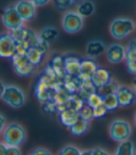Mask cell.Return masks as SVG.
Here are the masks:
<instances>
[{
  "mask_svg": "<svg viewBox=\"0 0 136 155\" xmlns=\"http://www.w3.org/2000/svg\"><path fill=\"white\" fill-rule=\"evenodd\" d=\"M11 36L17 42V53L27 54L38 43L39 36L36 32L24 25L9 32Z\"/></svg>",
  "mask_w": 136,
  "mask_h": 155,
  "instance_id": "cell-1",
  "label": "cell"
},
{
  "mask_svg": "<svg viewBox=\"0 0 136 155\" xmlns=\"http://www.w3.org/2000/svg\"><path fill=\"white\" fill-rule=\"evenodd\" d=\"M1 100L13 109L22 108L26 101V97L23 90L14 84H5L1 83Z\"/></svg>",
  "mask_w": 136,
  "mask_h": 155,
  "instance_id": "cell-2",
  "label": "cell"
},
{
  "mask_svg": "<svg viewBox=\"0 0 136 155\" xmlns=\"http://www.w3.org/2000/svg\"><path fill=\"white\" fill-rule=\"evenodd\" d=\"M2 133V141L9 146L20 147L26 141L27 132L23 126L18 123L7 124Z\"/></svg>",
  "mask_w": 136,
  "mask_h": 155,
  "instance_id": "cell-3",
  "label": "cell"
},
{
  "mask_svg": "<svg viewBox=\"0 0 136 155\" xmlns=\"http://www.w3.org/2000/svg\"><path fill=\"white\" fill-rule=\"evenodd\" d=\"M135 29V23L129 18H117L109 25V33L115 39L121 40L129 36Z\"/></svg>",
  "mask_w": 136,
  "mask_h": 155,
  "instance_id": "cell-4",
  "label": "cell"
},
{
  "mask_svg": "<svg viewBox=\"0 0 136 155\" xmlns=\"http://www.w3.org/2000/svg\"><path fill=\"white\" fill-rule=\"evenodd\" d=\"M10 60L13 71L21 77H27L34 74L37 68L31 62L27 54L16 53Z\"/></svg>",
  "mask_w": 136,
  "mask_h": 155,
  "instance_id": "cell-5",
  "label": "cell"
},
{
  "mask_svg": "<svg viewBox=\"0 0 136 155\" xmlns=\"http://www.w3.org/2000/svg\"><path fill=\"white\" fill-rule=\"evenodd\" d=\"M132 129L129 122L122 120V119H116L114 120L108 128L110 137L117 142H121L123 140L129 139L131 135Z\"/></svg>",
  "mask_w": 136,
  "mask_h": 155,
  "instance_id": "cell-6",
  "label": "cell"
},
{
  "mask_svg": "<svg viewBox=\"0 0 136 155\" xmlns=\"http://www.w3.org/2000/svg\"><path fill=\"white\" fill-rule=\"evenodd\" d=\"M84 20L77 11H67L62 19V27L65 33L76 34L83 28Z\"/></svg>",
  "mask_w": 136,
  "mask_h": 155,
  "instance_id": "cell-7",
  "label": "cell"
},
{
  "mask_svg": "<svg viewBox=\"0 0 136 155\" xmlns=\"http://www.w3.org/2000/svg\"><path fill=\"white\" fill-rule=\"evenodd\" d=\"M2 22L8 30L11 31L22 26L25 21L16 9L15 5H10L5 8L2 14Z\"/></svg>",
  "mask_w": 136,
  "mask_h": 155,
  "instance_id": "cell-8",
  "label": "cell"
},
{
  "mask_svg": "<svg viewBox=\"0 0 136 155\" xmlns=\"http://www.w3.org/2000/svg\"><path fill=\"white\" fill-rule=\"evenodd\" d=\"M17 53V42L8 33L0 36V56L4 59H11Z\"/></svg>",
  "mask_w": 136,
  "mask_h": 155,
  "instance_id": "cell-9",
  "label": "cell"
},
{
  "mask_svg": "<svg viewBox=\"0 0 136 155\" xmlns=\"http://www.w3.org/2000/svg\"><path fill=\"white\" fill-rule=\"evenodd\" d=\"M63 61H64V70L66 72V74L73 75V76H78L80 73V66L82 58L76 53L69 52L63 55Z\"/></svg>",
  "mask_w": 136,
  "mask_h": 155,
  "instance_id": "cell-10",
  "label": "cell"
},
{
  "mask_svg": "<svg viewBox=\"0 0 136 155\" xmlns=\"http://www.w3.org/2000/svg\"><path fill=\"white\" fill-rule=\"evenodd\" d=\"M56 90L50 87L49 84L41 78H39L35 90V95L36 100L41 103H46L48 101H53L54 95Z\"/></svg>",
  "mask_w": 136,
  "mask_h": 155,
  "instance_id": "cell-11",
  "label": "cell"
},
{
  "mask_svg": "<svg viewBox=\"0 0 136 155\" xmlns=\"http://www.w3.org/2000/svg\"><path fill=\"white\" fill-rule=\"evenodd\" d=\"M127 48L121 44H111L106 49V59L111 64H118L126 61Z\"/></svg>",
  "mask_w": 136,
  "mask_h": 155,
  "instance_id": "cell-12",
  "label": "cell"
},
{
  "mask_svg": "<svg viewBox=\"0 0 136 155\" xmlns=\"http://www.w3.org/2000/svg\"><path fill=\"white\" fill-rule=\"evenodd\" d=\"M14 5L25 22L31 21L36 18L37 7L33 3L32 0H19Z\"/></svg>",
  "mask_w": 136,
  "mask_h": 155,
  "instance_id": "cell-13",
  "label": "cell"
},
{
  "mask_svg": "<svg viewBox=\"0 0 136 155\" xmlns=\"http://www.w3.org/2000/svg\"><path fill=\"white\" fill-rule=\"evenodd\" d=\"M116 94L121 107H128L136 102V91L128 86H120Z\"/></svg>",
  "mask_w": 136,
  "mask_h": 155,
  "instance_id": "cell-14",
  "label": "cell"
},
{
  "mask_svg": "<svg viewBox=\"0 0 136 155\" xmlns=\"http://www.w3.org/2000/svg\"><path fill=\"white\" fill-rule=\"evenodd\" d=\"M99 68V65L97 61L93 58L88 57L86 59H83L81 61L80 66V73L78 74V78L81 81H85L88 79H90L93 74L96 72V70Z\"/></svg>",
  "mask_w": 136,
  "mask_h": 155,
  "instance_id": "cell-15",
  "label": "cell"
},
{
  "mask_svg": "<svg viewBox=\"0 0 136 155\" xmlns=\"http://www.w3.org/2000/svg\"><path fill=\"white\" fill-rule=\"evenodd\" d=\"M126 66L128 72L136 75V39H132L127 46Z\"/></svg>",
  "mask_w": 136,
  "mask_h": 155,
  "instance_id": "cell-16",
  "label": "cell"
},
{
  "mask_svg": "<svg viewBox=\"0 0 136 155\" xmlns=\"http://www.w3.org/2000/svg\"><path fill=\"white\" fill-rule=\"evenodd\" d=\"M97 88H100L112 80V74L104 68L99 67L90 78Z\"/></svg>",
  "mask_w": 136,
  "mask_h": 155,
  "instance_id": "cell-17",
  "label": "cell"
},
{
  "mask_svg": "<svg viewBox=\"0 0 136 155\" xmlns=\"http://www.w3.org/2000/svg\"><path fill=\"white\" fill-rule=\"evenodd\" d=\"M80 118L79 111H76L71 109H66L61 112H59V121L63 125L70 128L73 124Z\"/></svg>",
  "mask_w": 136,
  "mask_h": 155,
  "instance_id": "cell-18",
  "label": "cell"
},
{
  "mask_svg": "<svg viewBox=\"0 0 136 155\" xmlns=\"http://www.w3.org/2000/svg\"><path fill=\"white\" fill-rule=\"evenodd\" d=\"M49 66L56 73V74L59 76V78L63 81V79L66 75V72L64 70V61H63V55H58V54L54 55L49 61Z\"/></svg>",
  "mask_w": 136,
  "mask_h": 155,
  "instance_id": "cell-19",
  "label": "cell"
},
{
  "mask_svg": "<svg viewBox=\"0 0 136 155\" xmlns=\"http://www.w3.org/2000/svg\"><path fill=\"white\" fill-rule=\"evenodd\" d=\"M105 49V45L101 40H91L86 46V53L88 57L97 58L104 53Z\"/></svg>",
  "mask_w": 136,
  "mask_h": 155,
  "instance_id": "cell-20",
  "label": "cell"
},
{
  "mask_svg": "<svg viewBox=\"0 0 136 155\" xmlns=\"http://www.w3.org/2000/svg\"><path fill=\"white\" fill-rule=\"evenodd\" d=\"M90 121H88L82 117H80L75 124H73L69 128L70 132L74 136H82L90 130Z\"/></svg>",
  "mask_w": 136,
  "mask_h": 155,
  "instance_id": "cell-21",
  "label": "cell"
},
{
  "mask_svg": "<svg viewBox=\"0 0 136 155\" xmlns=\"http://www.w3.org/2000/svg\"><path fill=\"white\" fill-rule=\"evenodd\" d=\"M81 84H82V81H81L77 76L66 74L63 79V84H64L65 88L71 94H76L79 91Z\"/></svg>",
  "mask_w": 136,
  "mask_h": 155,
  "instance_id": "cell-22",
  "label": "cell"
},
{
  "mask_svg": "<svg viewBox=\"0 0 136 155\" xmlns=\"http://www.w3.org/2000/svg\"><path fill=\"white\" fill-rule=\"evenodd\" d=\"M38 36L40 40H43L47 42V43L50 44L57 39V37L59 36V32L55 27L46 26L39 32Z\"/></svg>",
  "mask_w": 136,
  "mask_h": 155,
  "instance_id": "cell-23",
  "label": "cell"
},
{
  "mask_svg": "<svg viewBox=\"0 0 136 155\" xmlns=\"http://www.w3.org/2000/svg\"><path fill=\"white\" fill-rule=\"evenodd\" d=\"M98 88L97 87L95 86L94 83L92 82L91 79H88V80H85V81H82V84H81V87H80V89L79 91L77 92V94L81 97H83L84 100L87 101V100L89 98V97L97 92Z\"/></svg>",
  "mask_w": 136,
  "mask_h": 155,
  "instance_id": "cell-24",
  "label": "cell"
},
{
  "mask_svg": "<svg viewBox=\"0 0 136 155\" xmlns=\"http://www.w3.org/2000/svg\"><path fill=\"white\" fill-rule=\"evenodd\" d=\"M87 103V101L84 100L83 97H81L77 93L73 94L69 100L65 102L66 109H71L76 111H80V110L83 108V106Z\"/></svg>",
  "mask_w": 136,
  "mask_h": 155,
  "instance_id": "cell-25",
  "label": "cell"
},
{
  "mask_svg": "<svg viewBox=\"0 0 136 155\" xmlns=\"http://www.w3.org/2000/svg\"><path fill=\"white\" fill-rule=\"evenodd\" d=\"M76 11L83 17L91 16L95 11V5L90 0H84V1L79 2Z\"/></svg>",
  "mask_w": 136,
  "mask_h": 155,
  "instance_id": "cell-26",
  "label": "cell"
},
{
  "mask_svg": "<svg viewBox=\"0 0 136 155\" xmlns=\"http://www.w3.org/2000/svg\"><path fill=\"white\" fill-rule=\"evenodd\" d=\"M115 154L117 155H133L135 154V148L133 143L129 139L119 142Z\"/></svg>",
  "mask_w": 136,
  "mask_h": 155,
  "instance_id": "cell-27",
  "label": "cell"
},
{
  "mask_svg": "<svg viewBox=\"0 0 136 155\" xmlns=\"http://www.w3.org/2000/svg\"><path fill=\"white\" fill-rule=\"evenodd\" d=\"M119 84L117 83V81L112 79L110 82H108L106 84H104V87L98 88L97 92L104 97L107 95H110V94H114L117 93V89L119 88Z\"/></svg>",
  "mask_w": 136,
  "mask_h": 155,
  "instance_id": "cell-28",
  "label": "cell"
},
{
  "mask_svg": "<svg viewBox=\"0 0 136 155\" xmlns=\"http://www.w3.org/2000/svg\"><path fill=\"white\" fill-rule=\"evenodd\" d=\"M104 104L105 105V107L108 109L109 111L115 110L120 106L119 101H118L117 96L116 93L104 97Z\"/></svg>",
  "mask_w": 136,
  "mask_h": 155,
  "instance_id": "cell-29",
  "label": "cell"
},
{
  "mask_svg": "<svg viewBox=\"0 0 136 155\" xmlns=\"http://www.w3.org/2000/svg\"><path fill=\"white\" fill-rule=\"evenodd\" d=\"M53 5L60 10H66L79 4V0H52Z\"/></svg>",
  "mask_w": 136,
  "mask_h": 155,
  "instance_id": "cell-30",
  "label": "cell"
},
{
  "mask_svg": "<svg viewBox=\"0 0 136 155\" xmlns=\"http://www.w3.org/2000/svg\"><path fill=\"white\" fill-rule=\"evenodd\" d=\"M27 56H28V58L31 61V62L34 65H36V67L41 65L44 59H45V56L42 55V54H40L39 52H37L35 48L31 49L28 53H27Z\"/></svg>",
  "mask_w": 136,
  "mask_h": 155,
  "instance_id": "cell-31",
  "label": "cell"
},
{
  "mask_svg": "<svg viewBox=\"0 0 136 155\" xmlns=\"http://www.w3.org/2000/svg\"><path fill=\"white\" fill-rule=\"evenodd\" d=\"M79 114H80V117H82L88 121H91L94 118V109L90 105L86 103L83 106V108L80 110Z\"/></svg>",
  "mask_w": 136,
  "mask_h": 155,
  "instance_id": "cell-32",
  "label": "cell"
},
{
  "mask_svg": "<svg viewBox=\"0 0 136 155\" xmlns=\"http://www.w3.org/2000/svg\"><path fill=\"white\" fill-rule=\"evenodd\" d=\"M87 103L90 105L92 108H95L99 105L104 104V97L98 92H95L89 97V98L87 100Z\"/></svg>",
  "mask_w": 136,
  "mask_h": 155,
  "instance_id": "cell-33",
  "label": "cell"
},
{
  "mask_svg": "<svg viewBox=\"0 0 136 155\" xmlns=\"http://www.w3.org/2000/svg\"><path fill=\"white\" fill-rule=\"evenodd\" d=\"M59 154L61 155H81L82 154V150H80L76 146L66 145L60 150Z\"/></svg>",
  "mask_w": 136,
  "mask_h": 155,
  "instance_id": "cell-34",
  "label": "cell"
},
{
  "mask_svg": "<svg viewBox=\"0 0 136 155\" xmlns=\"http://www.w3.org/2000/svg\"><path fill=\"white\" fill-rule=\"evenodd\" d=\"M93 109H94V118L95 119H102V118H104V116H106L107 112L109 111V110H108V109L105 107L104 104L99 105V106L95 107Z\"/></svg>",
  "mask_w": 136,
  "mask_h": 155,
  "instance_id": "cell-35",
  "label": "cell"
},
{
  "mask_svg": "<svg viewBox=\"0 0 136 155\" xmlns=\"http://www.w3.org/2000/svg\"><path fill=\"white\" fill-rule=\"evenodd\" d=\"M37 52H39L40 54L44 55L46 57V55L48 54L49 50V44L47 43V42L43 41V40H39L38 43L36 44V46L34 48Z\"/></svg>",
  "mask_w": 136,
  "mask_h": 155,
  "instance_id": "cell-36",
  "label": "cell"
},
{
  "mask_svg": "<svg viewBox=\"0 0 136 155\" xmlns=\"http://www.w3.org/2000/svg\"><path fill=\"white\" fill-rule=\"evenodd\" d=\"M29 154H31V155H51L52 153L46 148L38 147V148L34 149L32 151H30Z\"/></svg>",
  "mask_w": 136,
  "mask_h": 155,
  "instance_id": "cell-37",
  "label": "cell"
},
{
  "mask_svg": "<svg viewBox=\"0 0 136 155\" xmlns=\"http://www.w3.org/2000/svg\"><path fill=\"white\" fill-rule=\"evenodd\" d=\"M21 154H22V151L20 150V147L8 145L7 150H6V155H21Z\"/></svg>",
  "mask_w": 136,
  "mask_h": 155,
  "instance_id": "cell-38",
  "label": "cell"
},
{
  "mask_svg": "<svg viewBox=\"0 0 136 155\" xmlns=\"http://www.w3.org/2000/svg\"><path fill=\"white\" fill-rule=\"evenodd\" d=\"M108 154H110V153L101 147H96V148L91 149V155H108Z\"/></svg>",
  "mask_w": 136,
  "mask_h": 155,
  "instance_id": "cell-39",
  "label": "cell"
},
{
  "mask_svg": "<svg viewBox=\"0 0 136 155\" xmlns=\"http://www.w3.org/2000/svg\"><path fill=\"white\" fill-rule=\"evenodd\" d=\"M32 1L36 7H44L48 5L51 0H32Z\"/></svg>",
  "mask_w": 136,
  "mask_h": 155,
  "instance_id": "cell-40",
  "label": "cell"
},
{
  "mask_svg": "<svg viewBox=\"0 0 136 155\" xmlns=\"http://www.w3.org/2000/svg\"><path fill=\"white\" fill-rule=\"evenodd\" d=\"M0 121H1V128H0V131H3L4 130V128L7 126V121H6V118H5V116H4V114H1V115H0Z\"/></svg>",
  "mask_w": 136,
  "mask_h": 155,
  "instance_id": "cell-41",
  "label": "cell"
},
{
  "mask_svg": "<svg viewBox=\"0 0 136 155\" xmlns=\"http://www.w3.org/2000/svg\"><path fill=\"white\" fill-rule=\"evenodd\" d=\"M82 154H90V155H91V150H82Z\"/></svg>",
  "mask_w": 136,
  "mask_h": 155,
  "instance_id": "cell-42",
  "label": "cell"
},
{
  "mask_svg": "<svg viewBox=\"0 0 136 155\" xmlns=\"http://www.w3.org/2000/svg\"><path fill=\"white\" fill-rule=\"evenodd\" d=\"M132 87H133V88H134L135 91H136V77H134V79H133V81H132Z\"/></svg>",
  "mask_w": 136,
  "mask_h": 155,
  "instance_id": "cell-43",
  "label": "cell"
},
{
  "mask_svg": "<svg viewBox=\"0 0 136 155\" xmlns=\"http://www.w3.org/2000/svg\"><path fill=\"white\" fill-rule=\"evenodd\" d=\"M133 122H134V125L136 126V114L134 115V119H133Z\"/></svg>",
  "mask_w": 136,
  "mask_h": 155,
  "instance_id": "cell-44",
  "label": "cell"
},
{
  "mask_svg": "<svg viewBox=\"0 0 136 155\" xmlns=\"http://www.w3.org/2000/svg\"><path fill=\"white\" fill-rule=\"evenodd\" d=\"M135 154H136V150H135Z\"/></svg>",
  "mask_w": 136,
  "mask_h": 155,
  "instance_id": "cell-45",
  "label": "cell"
}]
</instances>
